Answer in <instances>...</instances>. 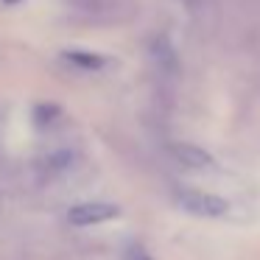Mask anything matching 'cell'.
Here are the masks:
<instances>
[{"label": "cell", "mask_w": 260, "mask_h": 260, "mask_svg": "<svg viewBox=\"0 0 260 260\" xmlns=\"http://www.w3.org/2000/svg\"><path fill=\"white\" fill-rule=\"evenodd\" d=\"M174 199L185 213L199 215V218H221V215H226V210H230V204L221 196L207 193V190H202V187H176Z\"/></svg>", "instance_id": "cell-1"}, {"label": "cell", "mask_w": 260, "mask_h": 260, "mask_svg": "<svg viewBox=\"0 0 260 260\" xmlns=\"http://www.w3.org/2000/svg\"><path fill=\"white\" fill-rule=\"evenodd\" d=\"M120 215V207L112 202H81L73 204L68 213V221L73 226H92V224H104Z\"/></svg>", "instance_id": "cell-2"}, {"label": "cell", "mask_w": 260, "mask_h": 260, "mask_svg": "<svg viewBox=\"0 0 260 260\" xmlns=\"http://www.w3.org/2000/svg\"><path fill=\"white\" fill-rule=\"evenodd\" d=\"M168 151L187 171H213L215 168V159L202 146H193V143H171Z\"/></svg>", "instance_id": "cell-3"}, {"label": "cell", "mask_w": 260, "mask_h": 260, "mask_svg": "<svg viewBox=\"0 0 260 260\" xmlns=\"http://www.w3.org/2000/svg\"><path fill=\"white\" fill-rule=\"evenodd\" d=\"M73 165H76V151H70V148H56V151H48L45 157L37 162V168L42 171L45 179H53V176L68 174Z\"/></svg>", "instance_id": "cell-4"}, {"label": "cell", "mask_w": 260, "mask_h": 260, "mask_svg": "<svg viewBox=\"0 0 260 260\" xmlns=\"http://www.w3.org/2000/svg\"><path fill=\"white\" fill-rule=\"evenodd\" d=\"M68 62H73L76 68H84V70H98V68H104V59H101V56H92V53H79V51L68 53Z\"/></svg>", "instance_id": "cell-5"}, {"label": "cell", "mask_w": 260, "mask_h": 260, "mask_svg": "<svg viewBox=\"0 0 260 260\" xmlns=\"http://www.w3.org/2000/svg\"><path fill=\"white\" fill-rule=\"evenodd\" d=\"M37 123L40 126H45V123H53V120H56V115H59V107H53V104H42V107H37Z\"/></svg>", "instance_id": "cell-6"}]
</instances>
